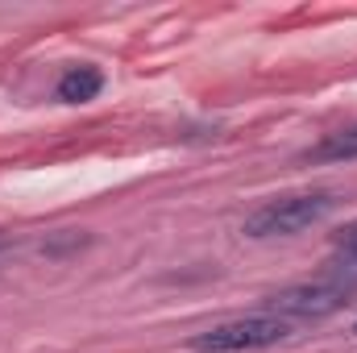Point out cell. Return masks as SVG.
Returning <instances> with one entry per match:
<instances>
[{"label":"cell","instance_id":"1","mask_svg":"<svg viewBox=\"0 0 357 353\" xmlns=\"http://www.w3.org/2000/svg\"><path fill=\"white\" fill-rule=\"evenodd\" d=\"M337 208L333 191H295V195H278L262 204L254 216H245V237L262 241V237H295L312 225H320L328 212Z\"/></svg>","mask_w":357,"mask_h":353},{"label":"cell","instance_id":"2","mask_svg":"<svg viewBox=\"0 0 357 353\" xmlns=\"http://www.w3.org/2000/svg\"><path fill=\"white\" fill-rule=\"evenodd\" d=\"M291 337V320H278V316H241V320H229V324H216L199 337H191V350L195 353H250V350H266Z\"/></svg>","mask_w":357,"mask_h":353},{"label":"cell","instance_id":"3","mask_svg":"<svg viewBox=\"0 0 357 353\" xmlns=\"http://www.w3.org/2000/svg\"><path fill=\"white\" fill-rule=\"evenodd\" d=\"M349 283H299V287H287L278 295L266 299V316L278 320H316V316H328L337 308L349 303Z\"/></svg>","mask_w":357,"mask_h":353},{"label":"cell","instance_id":"4","mask_svg":"<svg viewBox=\"0 0 357 353\" xmlns=\"http://www.w3.org/2000/svg\"><path fill=\"white\" fill-rule=\"evenodd\" d=\"M104 88V75L91 71V67H71L63 80H59V100L63 104H88L96 100V91Z\"/></svg>","mask_w":357,"mask_h":353},{"label":"cell","instance_id":"5","mask_svg":"<svg viewBox=\"0 0 357 353\" xmlns=\"http://www.w3.org/2000/svg\"><path fill=\"white\" fill-rule=\"evenodd\" d=\"M303 158H307V163H345V158H357V125L354 129H341V133H328V137L316 142Z\"/></svg>","mask_w":357,"mask_h":353},{"label":"cell","instance_id":"6","mask_svg":"<svg viewBox=\"0 0 357 353\" xmlns=\"http://www.w3.org/2000/svg\"><path fill=\"white\" fill-rule=\"evenodd\" d=\"M337 270H341V278H345V283H349V287H354L357 283V250H337Z\"/></svg>","mask_w":357,"mask_h":353},{"label":"cell","instance_id":"7","mask_svg":"<svg viewBox=\"0 0 357 353\" xmlns=\"http://www.w3.org/2000/svg\"><path fill=\"white\" fill-rule=\"evenodd\" d=\"M337 250H357V220L349 225V229L337 233Z\"/></svg>","mask_w":357,"mask_h":353},{"label":"cell","instance_id":"8","mask_svg":"<svg viewBox=\"0 0 357 353\" xmlns=\"http://www.w3.org/2000/svg\"><path fill=\"white\" fill-rule=\"evenodd\" d=\"M4 250H8V241H4V237H0V254H4Z\"/></svg>","mask_w":357,"mask_h":353}]
</instances>
